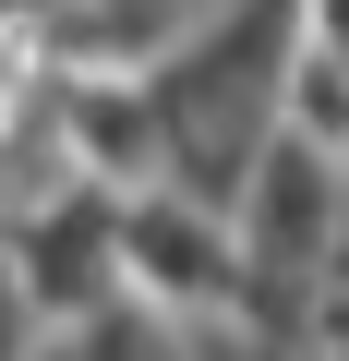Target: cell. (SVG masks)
<instances>
[{
    "instance_id": "obj_1",
    "label": "cell",
    "mask_w": 349,
    "mask_h": 361,
    "mask_svg": "<svg viewBox=\"0 0 349 361\" xmlns=\"http://www.w3.org/2000/svg\"><path fill=\"white\" fill-rule=\"evenodd\" d=\"M121 301L157 313L169 337L229 325V301H241V241H229V217L193 205V193H169V180L121 193Z\"/></svg>"
},
{
    "instance_id": "obj_2",
    "label": "cell",
    "mask_w": 349,
    "mask_h": 361,
    "mask_svg": "<svg viewBox=\"0 0 349 361\" xmlns=\"http://www.w3.org/2000/svg\"><path fill=\"white\" fill-rule=\"evenodd\" d=\"M0 265H13L37 325H97L121 301V193L97 180H49L37 205L0 217Z\"/></svg>"
},
{
    "instance_id": "obj_3",
    "label": "cell",
    "mask_w": 349,
    "mask_h": 361,
    "mask_svg": "<svg viewBox=\"0 0 349 361\" xmlns=\"http://www.w3.org/2000/svg\"><path fill=\"white\" fill-rule=\"evenodd\" d=\"M25 337H37V313H25V289H13V265H0V361H13Z\"/></svg>"
}]
</instances>
